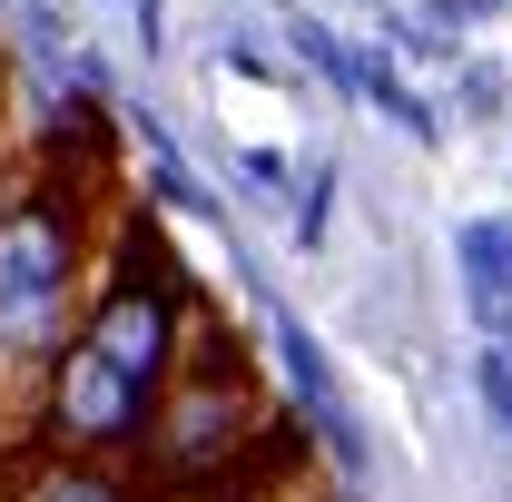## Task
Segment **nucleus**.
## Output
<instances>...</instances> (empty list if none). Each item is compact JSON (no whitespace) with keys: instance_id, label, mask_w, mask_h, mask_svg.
<instances>
[{"instance_id":"4","label":"nucleus","mask_w":512,"mask_h":502,"mask_svg":"<svg viewBox=\"0 0 512 502\" xmlns=\"http://www.w3.org/2000/svg\"><path fill=\"white\" fill-rule=\"evenodd\" d=\"M0 502H148L128 463H99V453H50L30 443L10 473H0Z\"/></svg>"},{"instance_id":"3","label":"nucleus","mask_w":512,"mask_h":502,"mask_svg":"<svg viewBox=\"0 0 512 502\" xmlns=\"http://www.w3.org/2000/svg\"><path fill=\"white\" fill-rule=\"evenodd\" d=\"M256 424H266L256 365L237 355L227 325L197 315V335H188V355H178V375H168V394H158V414H148L128 473H138V483H227V463L247 453Z\"/></svg>"},{"instance_id":"2","label":"nucleus","mask_w":512,"mask_h":502,"mask_svg":"<svg viewBox=\"0 0 512 502\" xmlns=\"http://www.w3.org/2000/svg\"><path fill=\"white\" fill-rule=\"evenodd\" d=\"M99 276V168H30L0 188V384H40Z\"/></svg>"},{"instance_id":"1","label":"nucleus","mask_w":512,"mask_h":502,"mask_svg":"<svg viewBox=\"0 0 512 502\" xmlns=\"http://www.w3.org/2000/svg\"><path fill=\"white\" fill-rule=\"evenodd\" d=\"M188 335H197V286L178 276V256L158 247L138 217H119L69 345L50 355V375L30 384V443L138 463V434H148L158 394L178 375Z\"/></svg>"}]
</instances>
